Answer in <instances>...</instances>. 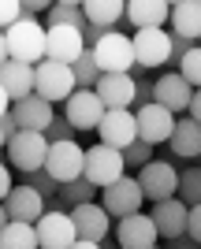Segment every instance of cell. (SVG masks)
Returning <instances> with one entry per match:
<instances>
[{
	"label": "cell",
	"instance_id": "cell-30",
	"mask_svg": "<svg viewBox=\"0 0 201 249\" xmlns=\"http://www.w3.org/2000/svg\"><path fill=\"white\" fill-rule=\"evenodd\" d=\"M71 71H74V82H78V89H97V82H101V67H97L93 52H86V56L74 63Z\"/></svg>",
	"mask_w": 201,
	"mask_h": 249
},
{
	"label": "cell",
	"instance_id": "cell-7",
	"mask_svg": "<svg viewBox=\"0 0 201 249\" xmlns=\"http://www.w3.org/2000/svg\"><path fill=\"white\" fill-rule=\"evenodd\" d=\"M45 156H49V138L37 134V130H19V134L8 142V160H11V167H19L22 175L41 171Z\"/></svg>",
	"mask_w": 201,
	"mask_h": 249
},
{
	"label": "cell",
	"instance_id": "cell-41",
	"mask_svg": "<svg viewBox=\"0 0 201 249\" xmlns=\"http://www.w3.org/2000/svg\"><path fill=\"white\" fill-rule=\"evenodd\" d=\"M0 134H4V138H8V142H11V138H15V134H19V123H15V115H4V119H0Z\"/></svg>",
	"mask_w": 201,
	"mask_h": 249
},
{
	"label": "cell",
	"instance_id": "cell-6",
	"mask_svg": "<svg viewBox=\"0 0 201 249\" xmlns=\"http://www.w3.org/2000/svg\"><path fill=\"white\" fill-rule=\"evenodd\" d=\"M45 171L60 182V186H67V182H74V178H82L86 171V149L78 145V142H56V145H49V156H45Z\"/></svg>",
	"mask_w": 201,
	"mask_h": 249
},
{
	"label": "cell",
	"instance_id": "cell-22",
	"mask_svg": "<svg viewBox=\"0 0 201 249\" xmlns=\"http://www.w3.org/2000/svg\"><path fill=\"white\" fill-rule=\"evenodd\" d=\"M127 22L138 30H164L171 22V4L168 0H127Z\"/></svg>",
	"mask_w": 201,
	"mask_h": 249
},
{
	"label": "cell",
	"instance_id": "cell-20",
	"mask_svg": "<svg viewBox=\"0 0 201 249\" xmlns=\"http://www.w3.org/2000/svg\"><path fill=\"white\" fill-rule=\"evenodd\" d=\"M153 223H157V234L164 242H175V238H183L186 234V216H190V208L183 205L179 197H168V201H157L153 205Z\"/></svg>",
	"mask_w": 201,
	"mask_h": 249
},
{
	"label": "cell",
	"instance_id": "cell-16",
	"mask_svg": "<svg viewBox=\"0 0 201 249\" xmlns=\"http://www.w3.org/2000/svg\"><path fill=\"white\" fill-rule=\"evenodd\" d=\"M157 223L153 216L138 212V216H127V219H116V242L119 249H153L157 246Z\"/></svg>",
	"mask_w": 201,
	"mask_h": 249
},
{
	"label": "cell",
	"instance_id": "cell-12",
	"mask_svg": "<svg viewBox=\"0 0 201 249\" xmlns=\"http://www.w3.org/2000/svg\"><path fill=\"white\" fill-rule=\"evenodd\" d=\"M130 41H134V63L142 71L168 67V56H171V34L168 30H138V34H130Z\"/></svg>",
	"mask_w": 201,
	"mask_h": 249
},
{
	"label": "cell",
	"instance_id": "cell-17",
	"mask_svg": "<svg viewBox=\"0 0 201 249\" xmlns=\"http://www.w3.org/2000/svg\"><path fill=\"white\" fill-rule=\"evenodd\" d=\"M71 219H74V231H78V242H101L112 234V216L105 212V205H78L71 208Z\"/></svg>",
	"mask_w": 201,
	"mask_h": 249
},
{
	"label": "cell",
	"instance_id": "cell-31",
	"mask_svg": "<svg viewBox=\"0 0 201 249\" xmlns=\"http://www.w3.org/2000/svg\"><path fill=\"white\" fill-rule=\"evenodd\" d=\"M26 186H30V190H37V194H41L45 201H53L56 194H60V182H56V178L49 175L45 167H41V171H30V175H26Z\"/></svg>",
	"mask_w": 201,
	"mask_h": 249
},
{
	"label": "cell",
	"instance_id": "cell-15",
	"mask_svg": "<svg viewBox=\"0 0 201 249\" xmlns=\"http://www.w3.org/2000/svg\"><path fill=\"white\" fill-rule=\"evenodd\" d=\"M97 138H101V145H112V149H119V153H127L138 142L134 112H105V119L97 126Z\"/></svg>",
	"mask_w": 201,
	"mask_h": 249
},
{
	"label": "cell",
	"instance_id": "cell-19",
	"mask_svg": "<svg viewBox=\"0 0 201 249\" xmlns=\"http://www.w3.org/2000/svg\"><path fill=\"white\" fill-rule=\"evenodd\" d=\"M4 208H8V219H11V223H34V227H37V219L49 212L45 197L37 194V190H30L26 182H22V186H15V190L8 194Z\"/></svg>",
	"mask_w": 201,
	"mask_h": 249
},
{
	"label": "cell",
	"instance_id": "cell-24",
	"mask_svg": "<svg viewBox=\"0 0 201 249\" xmlns=\"http://www.w3.org/2000/svg\"><path fill=\"white\" fill-rule=\"evenodd\" d=\"M0 86H4V93L11 97V104L22 101V97L34 93V67L30 63H19V60H8L0 67Z\"/></svg>",
	"mask_w": 201,
	"mask_h": 249
},
{
	"label": "cell",
	"instance_id": "cell-13",
	"mask_svg": "<svg viewBox=\"0 0 201 249\" xmlns=\"http://www.w3.org/2000/svg\"><path fill=\"white\" fill-rule=\"evenodd\" d=\"M86 52H90V49H86V41H82V30H74V26H49L45 60L64 63V67H74Z\"/></svg>",
	"mask_w": 201,
	"mask_h": 249
},
{
	"label": "cell",
	"instance_id": "cell-5",
	"mask_svg": "<svg viewBox=\"0 0 201 249\" xmlns=\"http://www.w3.org/2000/svg\"><path fill=\"white\" fill-rule=\"evenodd\" d=\"M138 186L146 194V201H168L179 197V167L168 164V160H153V164L138 167Z\"/></svg>",
	"mask_w": 201,
	"mask_h": 249
},
{
	"label": "cell",
	"instance_id": "cell-26",
	"mask_svg": "<svg viewBox=\"0 0 201 249\" xmlns=\"http://www.w3.org/2000/svg\"><path fill=\"white\" fill-rule=\"evenodd\" d=\"M171 153L183 156V160H194L201 156V123H194L190 115H179V123H175V134H171Z\"/></svg>",
	"mask_w": 201,
	"mask_h": 249
},
{
	"label": "cell",
	"instance_id": "cell-11",
	"mask_svg": "<svg viewBox=\"0 0 201 249\" xmlns=\"http://www.w3.org/2000/svg\"><path fill=\"white\" fill-rule=\"evenodd\" d=\"M134 119H138V142H146V145H153V149H157L160 142H171L175 123H179V115H171L168 108H160V104L138 108Z\"/></svg>",
	"mask_w": 201,
	"mask_h": 249
},
{
	"label": "cell",
	"instance_id": "cell-44",
	"mask_svg": "<svg viewBox=\"0 0 201 249\" xmlns=\"http://www.w3.org/2000/svg\"><path fill=\"white\" fill-rule=\"evenodd\" d=\"M8 104H11V97H8V93H4V86H0V119H4V115H8V112H11Z\"/></svg>",
	"mask_w": 201,
	"mask_h": 249
},
{
	"label": "cell",
	"instance_id": "cell-39",
	"mask_svg": "<svg viewBox=\"0 0 201 249\" xmlns=\"http://www.w3.org/2000/svg\"><path fill=\"white\" fill-rule=\"evenodd\" d=\"M53 4H45V0H22V19H37V11H49Z\"/></svg>",
	"mask_w": 201,
	"mask_h": 249
},
{
	"label": "cell",
	"instance_id": "cell-3",
	"mask_svg": "<svg viewBox=\"0 0 201 249\" xmlns=\"http://www.w3.org/2000/svg\"><path fill=\"white\" fill-rule=\"evenodd\" d=\"M90 52H93L101 74H130L138 67L134 63V41L119 30H108L105 37L97 41V49H90Z\"/></svg>",
	"mask_w": 201,
	"mask_h": 249
},
{
	"label": "cell",
	"instance_id": "cell-29",
	"mask_svg": "<svg viewBox=\"0 0 201 249\" xmlns=\"http://www.w3.org/2000/svg\"><path fill=\"white\" fill-rule=\"evenodd\" d=\"M179 201L186 208L201 205V164L198 167H183L179 171Z\"/></svg>",
	"mask_w": 201,
	"mask_h": 249
},
{
	"label": "cell",
	"instance_id": "cell-32",
	"mask_svg": "<svg viewBox=\"0 0 201 249\" xmlns=\"http://www.w3.org/2000/svg\"><path fill=\"white\" fill-rule=\"evenodd\" d=\"M179 74L194 86V89H201V45H194V49L186 52V60H183Z\"/></svg>",
	"mask_w": 201,
	"mask_h": 249
},
{
	"label": "cell",
	"instance_id": "cell-47",
	"mask_svg": "<svg viewBox=\"0 0 201 249\" xmlns=\"http://www.w3.org/2000/svg\"><path fill=\"white\" fill-rule=\"evenodd\" d=\"M8 223H11V219H8V208H4V205H0V231H4V227H8Z\"/></svg>",
	"mask_w": 201,
	"mask_h": 249
},
{
	"label": "cell",
	"instance_id": "cell-37",
	"mask_svg": "<svg viewBox=\"0 0 201 249\" xmlns=\"http://www.w3.org/2000/svg\"><path fill=\"white\" fill-rule=\"evenodd\" d=\"M190 49H194V41L171 34V56H168V67H171V71H179V67H183V60H186V52H190Z\"/></svg>",
	"mask_w": 201,
	"mask_h": 249
},
{
	"label": "cell",
	"instance_id": "cell-25",
	"mask_svg": "<svg viewBox=\"0 0 201 249\" xmlns=\"http://www.w3.org/2000/svg\"><path fill=\"white\" fill-rule=\"evenodd\" d=\"M86 11V22L90 26H97V30H116L119 19H127V4L123 0H86L82 4Z\"/></svg>",
	"mask_w": 201,
	"mask_h": 249
},
{
	"label": "cell",
	"instance_id": "cell-28",
	"mask_svg": "<svg viewBox=\"0 0 201 249\" xmlns=\"http://www.w3.org/2000/svg\"><path fill=\"white\" fill-rule=\"evenodd\" d=\"M0 249H37V227L34 223H8L0 231Z\"/></svg>",
	"mask_w": 201,
	"mask_h": 249
},
{
	"label": "cell",
	"instance_id": "cell-9",
	"mask_svg": "<svg viewBox=\"0 0 201 249\" xmlns=\"http://www.w3.org/2000/svg\"><path fill=\"white\" fill-rule=\"evenodd\" d=\"M74 242H78V231H74L71 212L49 208V212L37 219V249H71Z\"/></svg>",
	"mask_w": 201,
	"mask_h": 249
},
{
	"label": "cell",
	"instance_id": "cell-4",
	"mask_svg": "<svg viewBox=\"0 0 201 249\" xmlns=\"http://www.w3.org/2000/svg\"><path fill=\"white\" fill-rule=\"evenodd\" d=\"M74 89H78V82H74V71H71V67L53 63V60H45V63L34 67V93L45 97L49 104H67Z\"/></svg>",
	"mask_w": 201,
	"mask_h": 249
},
{
	"label": "cell",
	"instance_id": "cell-34",
	"mask_svg": "<svg viewBox=\"0 0 201 249\" xmlns=\"http://www.w3.org/2000/svg\"><path fill=\"white\" fill-rule=\"evenodd\" d=\"M123 160H127V167H146V164H153L157 156H153V145H146V142H134V145L123 153Z\"/></svg>",
	"mask_w": 201,
	"mask_h": 249
},
{
	"label": "cell",
	"instance_id": "cell-23",
	"mask_svg": "<svg viewBox=\"0 0 201 249\" xmlns=\"http://www.w3.org/2000/svg\"><path fill=\"white\" fill-rule=\"evenodd\" d=\"M171 34L201 45V0H175L171 4Z\"/></svg>",
	"mask_w": 201,
	"mask_h": 249
},
{
	"label": "cell",
	"instance_id": "cell-40",
	"mask_svg": "<svg viewBox=\"0 0 201 249\" xmlns=\"http://www.w3.org/2000/svg\"><path fill=\"white\" fill-rule=\"evenodd\" d=\"M11 190H15V182H11V171H8V164H0V205L8 201Z\"/></svg>",
	"mask_w": 201,
	"mask_h": 249
},
{
	"label": "cell",
	"instance_id": "cell-36",
	"mask_svg": "<svg viewBox=\"0 0 201 249\" xmlns=\"http://www.w3.org/2000/svg\"><path fill=\"white\" fill-rule=\"evenodd\" d=\"M19 19H22V4L19 0H0V34H8Z\"/></svg>",
	"mask_w": 201,
	"mask_h": 249
},
{
	"label": "cell",
	"instance_id": "cell-2",
	"mask_svg": "<svg viewBox=\"0 0 201 249\" xmlns=\"http://www.w3.org/2000/svg\"><path fill=\"white\" fill-rule=\"evenodd\" d=\"M123 175H127V160H123L119 149L101 145V142L86 149V171H82L86 182H93L97 190H108L112 182H119Z\"/></svg>",
	"mask_w": 201,
	"mask_h": 249
},
{
	"label": "cell",
	"instance_id": "cell-21",
	"mask_svg": "<svg viewBox=\"0 0 201 249\" xmlns=\"http://www.w3.org/2000/svg\"><path fill=\"white\" fill-rule=\"evenodd\" d=\"M97 97L108 112H130L134 104V74H101Z\"/></svg>",
	"mask_w": 201,
	"mask_h": 249
},
{
	"label": "cell",
	"instance_id": "cell-8",
	"mask_svg": "<svg viewBox=\"0 0 201 249\" xmlns=\"http://www.w3.org/2000/svg\"><path fill=\"white\" fill-rule=\"evenodd\" d=\"M142 201H146V194L138 186V178H130V175H123L119 182H112L108 190H101V205H105V212L112 219L138 216V212H142Z\"/></svg>",
	"mask_w": 201,
	"mask_h": 249
},
{
	"label": "cell",
	"instance_id": "cell-33",
	"mask_svg": "<svg viewBox=\"0 0 201 249\" xmlns=\"http://www.w3.org/2000/svg\"><path fill=\"white\" fill-rule=\"evenodd\" d=\"M134 104L138 108H146V104H153V78H149L142 67H134Z\"/></svg>",
	"mask_w": 201,
	"mask_h": 249
},
{
	"label": "cell",
	"instance_id": "cell-48",
	"mask_svg": "<svg viewBox=\"0 0 201 249\" xmlns=\"http://www.w3.org/2000/svg\"><path fill=\"white\" fill-rule=\"evenodd\" d=\"M101 249H119V242H108L105 238V242H101Z\"/></svg>",
	"mask_w": 201,
	"mask_h": 249
},
{
	"label": "cell",
	"instance_id": "cell-35",
	"mask_svg": "<svg viewBox=\"0 0 201 249\" xmlns=\"http://www.w3.org/2000/svg\"><path fill=\"white\" fill-rule=\"evenodd\" d=\"M71 134H74V126L67 123V115H64V112H56L53 126L45 130V138H49V145H56V142H71Z\"/></svg>",
	"mask_w": 201,
	"mask_h": 249
},
{
	"label": "cell",
	"instance_id": "cell-50",
	"mask_svg": "<svg viewBox=\"0 0 201 249\" xmlns=\"http://www.w3.org/2000/svg\"><path fill=\"white\" fill-rule=\"evenodd\" d=\"M153 249H160V246H153ZM164 249H168V246H164Z\"/></svg>",
	"mask_w": 201,
	"mask_h": 249
},
{
	"label": "cell",
	"instance_id": "cell-1",
	"mask_svg": "<svg viewBox=\"0 0 201 249\" xmlns=\"http://www.w3.org/2000/svg\"><path fill=\"white\" fill-rule=\"evenodd\" d=\"M8 60H19V63H45V41H49V26L37 19H19L8 34Z\"/></svg>",
	"mask_w": 201,
	"mask_h": 249
},
{
	"label": "cell",
	"instance_id": "cell-18",
	"mask_svg": "<svg viewBox=\"0 0 201 249\" xmlns=\"http://www.w3.org/2000/svg\"><path fill=\"white\" fill-rule=\"evenodd\" d=\"M11 115H15L19 130H37V134H45V130L53 126V119H56V108L45 101V97L30 93V97H22V101L11 104Z\"/></svg>",
	"mask_w": 201,
	"mask_h": 249
},
{
	"label": "cell",
	"instance_id": "cell-38",
	"mask_svg": "<svg viewBox=\"0 0 201 249\" xmlns=\"http://www.w3.org/2000/svg\"><path fill=\"white\" fill-rule=\"evenodd\" d=\"M186 234H190V238L201 246V205H194L190 216H186Z\"/></svg>",
	"mask_w": 201,
	"mask_h": 249
},
{
	"label": "cell",
	"instance_id": "cell-10",
	"mask_svg": "<svg viewBox=\"0 0 201 249\" xmlns=\"http://www.w3.org/2000/svg\"><path fill=\"white\" fill-rule=\"evenodd\" d=\"M190 101H194V86L183 78L179 71H164L153 82V104L168 108L171 115H186L190 112Z\"/></svg>",
	"mask_w": 201,
	"mask_h": 249
},
{
	"label": "cell",
	"instance_id": "cell-43",
	"mask_svg": "<svg viewBox=\"0 0 201 249\" xmlns=\"http://www.w3.org/2000/svg\"><path fill=\"white\" fill-rule=\"evenodd\" d=\"M194 123H201V89H194V101H190V112H186Z\"/></svg>",
	"mask_w": 201,
	"mask_h": 249
},
{
	"label": "cell",
	"instance_id": "cell-45",
	"mask_svg": "<svg viewBox=\"0 0 201 249\" xmlns=\"http://www.w3.org/2000/svg\"><path fill=\"white\" fill-rule=\"evenodd\" d=\"M4 63H8V37L0 34V67H4Z\"/></svg>",
	"mask_w": 201,
	"mask_h": 249
},
{
	"label": "cell",
	"instance_id": "cell-42",
	"mask_svg": "<svg viewBox=\"0 0 201 249\" xmlns=\"http://www.w3.org/2000/svg\"><path fill=\"white\" fill-rule=\"evenodd\" d=\"M168 249H201L198 242L190 238V234H183V238H175V242H168Z\"/></svg>",
	"mask_w": 201,
	"mask_h": 249
},
{
	"label": "cell",
	"instance_id": "cell-14",
	"mask_svg": "<svg viewBox=\"0 0 201 249\" xmlns=\"http://www.w3.org/2000/svg\"><path fill=\"white\" fill-rule=\"evenodd\" d=\"M105 104H101V97H97V89H74L71 101L64 104V115L67 123L74 126V130H97L101 126V119H105Z\"/></svg>",
	"mask_w": 201,
	"mask_h": 249
},
{
	"label": "cell",
	"instance_id": "cell-46",
	"mask_svg": "<svg viewBox=\"0 0 201 249\" xmlns=\"http://www.w3.org/2000/svg\"><path fill=\"white\" fill-rule=\"evenodd\" d=\"M71 249H101V246H97V242H74Z\"/></svg>",
	"mask_w": 201,
	"mask_h": 249
},
{
	"label": "cell",
	"instance_id": "cell-27",
	"mask_svg": "<svg viewBox=\"0 0 201 249\" xmlns=\"http://www.w3.org/2000/svg\"><path fill=\"white\" fill-rule=\"evenodd\" d=\"M49 26H74V30H86V11L78 0H56L49 8Z\"/></svg>",
	"mask_w": 201,
	"mask_h": 249
},
{
	"label": "cell",
	"instance_id": "cell-49",
	"mask_svg": "<svg viewBox=\"0 0 201 249\" xmlns=\"http://www.w3.org/2000/svg\"><path fill=\"white\" fill-rule=\"evenodd\" d=\"M4 145H8V138H4V134H0V149H4Z\"/></svg>",
	"mask_w": 201,
	"mask_h": 249
}]
</instances>
